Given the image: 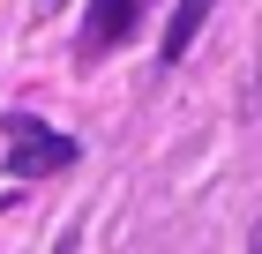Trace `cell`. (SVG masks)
<instances>
[{"mask_svg": "<svg viewBox=\"0 0 262 254\" xmlns=\"http://www.w3.org/2000/svg\"><path fill=\"white\" fill-rule=\"evenodd\" d=\"M75 142L60 135V127H45V120H8V165H15L23 179H45V172H68L75 165Z\"/></svg>", "mask_w": 262, "mask_h": 254, "instance_id": "6da1fadb", "label": "cell"}, {"mask_svg": "<svg viewBox=\"0 0 262 254\" xmlns=\"http://www.w3.org/2000/svg\"><path fill=\"white\" fill-rule=\"evenodd\" d=\"M210 8H217V0H180V8H172V22H165V60H187V45H195V30L210 22Z\"/></svg>", "mask_w": 262, "mask_h": 254, "instance_id": "3957f363", "label": "cell"}, {"mask_svg": "<svg viewBox=\"0 0 262 254\" xmlns=\"http://www.w3.org/2000/svg\"><path fill=\"white\" fill-rule=\"evenodd\" d=\"M142 8H150V0H90L75 53H82V60H105L113 45H127V38H135V22H142Z\"/></svg>", "mask_w": 262, "mask_h": 254, "instance_id": "7a4b0ae2", "label": "cell"}]
</instances>
